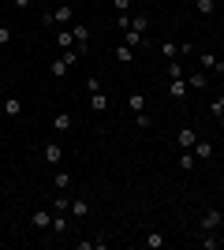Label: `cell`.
<instances>
[{"instance_id": "cell-33", "label": "cell", "mask_w": 224, "mask_h": 250, "mask_svg": "<svg viewBox=\"0 0 224 250\" xmlns=\"http://www.w3.org/2000/svg\"><path fill=\"white\" fill-rule=\"evenodd\" d=\"M149 124H153V120H146V112H139V116H135V127H139V131H146Z\"/></svg>"}, {"instance_id": "cell-34", "label": "cell", "mask_w": 224, "mask_h": 250, "mask_svg": "<svg viewBox=\"0 0 224 250\" xmlns=\"http://www.w3.org/2000/svg\"><path fill=\"white\" fill-rule=\"evenodd\" d=\"M86 90H90V94H94V90H101V79H97V75H90V79H86Z\"/></svg>"}, {"instance_id": "cell-23", "label": "cell", "mask_w": 224, "mask_h": 250, "mask_svg": "<svg viewBox=\"0 0 224 250\" xmlns=\"http://www.w3.org/2000/svg\"><path fill=\"white\" fill-rule=\"evenodd\" d=\"M194 8H198V15H213V11H217V0H194Z\"/></svg>"}, {"instance_id": "cell-15", "label": "cell", "mask_w": 224, "mask_h": 250, "mask_svg": "<svg viewBox=\"0 0 224 250\" xmlns=\"http://www.w3.org/2000/svg\"><path fill=\"white\" fill-rule=\"evenodd\" d=\"M191 149H194V157H198V161H209V157H213V153H217V149H213V146H209V142H205V138H198V142H194V146H191Z\"/></svg>"}, {"instance_id": "cell-36", "label": "cell", "mask_w": 224, "mask_h": 250, "mask_svg": "<svg viewBox=\"0 0 224 250\" xmlns=\"http://www.w3.org/2000/svg\"><path fill=\"white\" fill-rule=\"evenodd\" d=\"M11 4H15V8H19V11H22V8H30L34 0H11Z\"/></svg>"}, {"instance_id": "cell-29", "label": "cell", "mask_w": 224, "mask_h": 250, "mask_svg": "<svg viewBox=\"0 0 224 250\" xmlns=\"http://www.w3.org/2000/svg\"><path fill=\"white\" fill-rule=\"evenodd\" d=\"M116 30H131V15L127 11H116Z\"/></svg>"}, {"instance_id": "cell-30", "label": "cell", "mask_w": 224, "mask_h": 250, "mask_svg": "<svg viewBox=\"0 0 224 250\" xmlns=\"http://www.w3.org/2000/svg\"><path fill=\"white\" fill-rule=\"evenodd\" d=\"M11 38H15V34H11V26H0V49H8Z\"/></svg>"}, {"instance_id": "cell-5", "label": "cell", "mask_w": 224, "mask_h": 250, "mask_svg": "<svg viewBox=\"0 0 224 250\" xmlns=\"http://www.w3.org/2000/svg\"><path fill=\"white\" fill-rule=\"evenodd\" d=\"M71 34H75V49H79V52L90 49V26H82V22H71Z\"/></svg>"}, {"instance_id": "cell-28", "label": "cell", "mask_w": 224, "mask_h": 250, "mask_svg": "<svg viewBox=\"0 0 224 250\" xmlns=\"http://www.w3.org/2000/svg\"><path fill=\"white\" fill-rule=\"evenodd\" d=\"M67 209H71V198H64V194L53 198V213H67Z\"/></svg>"}, {"instance_id": "cell-7", "label": "cell", "mask_w": 224, "mask_h": 250, "mask_svg": "<svg viewBox=\"0 0 224 250\" xmlns=\"http://www.w3.org/2000/svg\"><path fill=\"white\" fill-rule=\"evenodd\" d=\"M198 63H202L205 71H217V75H224V60H221V56H213V52H202V56H198Z\"/></svg>"}, {"instance_id": "cell-14", "label": "cell", "mask_w": 224, "mask_h": 250, "mask_svg": "<svg viewBox=\"0 0 224 250\" xmlns=\"http://www.w3.org/2000/svg\"><path fill=\"white\" fill-rule=\"evenodd\" d=\"M71 124H75L71 112H56V116H53V127L60 131V135H64V131H71Z\"/></svg>"}, {"instance_id": "cell-22", "label": "cell", "mask_w": 224, "mask_h": 250, "mask_svg": "<svg viewBox=\"0 0 224 250\" xmlns=\"http://www.w3.org/2000/svg\"><path fill=\"white\" fill-rule=\"evenodd\" d=\"M194 165H198V157H194V149H183V153H180V168H183V172H191Z\"/></svg>"}, {"instance_id": "cell-35", "label": "cell", "mask_w": 224, "mask_h": 250, "mask_svg": "<svg viewBox=\"0 0 224 250\" xmlns=\"http://www.w3.org/2000/svg\"><path fill=\"white\" fill-rule=\"evenodd\" d=\"M112 4H116V11H127L131 8V0H112Z\"/></svg>"}, {"instance_id": "cell-31", "label": "cell", "mask_w": 224, "mask_h": 250, "mask_svg": "<svg viewBox=\"0 0 224 250\" xmlns=\"http://www.w3.org/2000/svg\"><path fill=\"white\" fill-rule=\"evenodd\" d=\"M168 79H183V67L176 60H168Z\"/></svg>"}, {"instance_id": "cell-37", "label": "cell", "mask_w": 224, "mask_h": 250, "mask_svg": "<svg viewBox=\"0 0 224 250\" xmlns=\"http://www.w3.org/2000/svg\"><path fill=\"white\" fill-rule=\"evenodd\" d=\"M0 138H4V120H0Z\"/></svg>"}, {"instance_id": "cell-32", "label": "cell", "mask_w": 224, "mask_h": 250, "mask_svg": "<svg viewBox=\"0 0 224 250\" xmlns=\"http://www.w3.org/2000/svg\"><path fill=\"white\" fill-rule=\"evenodd\" d=\"M202 247H205V250H217V247H221V239H213V235L205 231V235H202Z\"/></svg>"}, {"instance_id": "cell-20", "label": "cell", "mask_w": 224, "mask_h": 250, "mask_svg": "<svg viewBox=\"0 0 224 250\" xmlns=\"http://www.w3.org/2000/svg\"><path fill=\"white\" fill-rule=\"evenodd\" d=\"M168 90H172V97H187V94H191L187 79H172V86H168Z\"/></svg>"}, {"instance_id": "cell-27", "label": "cell", "mask_w": 224, "mask_h": 250, "mask_svg": "<svg viewBox=\"0 0 224 250\" xmlns=\"http://www.w3.org/2000/svg\"><path fill=\"white\" fill-rule=\"evenodd\" d=\"M116 60H120V63H131V60H135V49H127V45H116Z\"/></svg>"}, {"instance_id": "cell-21", "label": "cell", "mask_w": 224, "mask_h": 250, "mask_svg": "<svg viewBox=\"0 0 224 250\" xmlns=\"http://www.w3.org/2000/svg\"><path fill=\"white\" fill-rule=\"evenodd\" d=\"M86 213H90V206H86L82 198H75V202H71V209H67V217H79V220H82Z\"/></svg>"}, {"instance_id": "cell-24", "label": "cell", "mask_w": 224, "mask_h": 250, "mask_svg": "<svg viewBox=\"0 0 224 250\" xmlns=\"http://www.w3.org/2000/svg\"><path fill=\"white\" fill-rule=\"evenodd\" d=\"M53 183H56V187H60V190H67V187H71V172H60V168H56Z\"/></svg>"}, {"instance_id": "cell-11", "label": "cell", "mask_w": 224, "mask_h": 250, "mask_svg": "<svg viewBox=\"0 0 224 250\" xmlns=\"http://www.w3.org/2000/svg\"><path fill=\"white\" fill-rule=\"evenodd\" d=\"M123 45H127V49H146V34H139V30H123Z\"/></svg>"}, {"instance_id": "cell-2", "label": "cell", "mask_w": 224, "mask_h": 250, "mask_svg": "<svg viewBox=\"0 0 224 250\" xmlns=\"http://www.w3.org/2000/svg\"><path fill=\"white\" fill-rule=\"evenodd\" d=\"M41 22H45V26H71V22H75V8H71V4L49 8V11L41 15Z\"/></svg>"}, {"instance_id": "cell-9", "label": "cell", "mask_w": 224, "mask_h": 250, "mask_svg": "<svg viewBox=\"0 0 224 250\" xmlns=\"http://www.w3.org/2000/svg\"><path fill=\"white\" fill-rule=\"evenodd\" d=\"M0 112L8 116V120H15V116H22V101H19V97H4V104H0Z\"/></svg>"}, {"instance_id": "cell-17", "label": "cell", "mask_w": 224, "mask_h": 250, "mask_svg": "<svg viewBox=\"0 0 224 250\" xmlns=\"http://www.w3.org/2000/svg\"><path fill=\"white\" fill-rule=\"evenodd\" d=\"M127 108H131L135 116L146 112V94H139V90H135V94H127Z\"/></svg>"}, {"instance_id": "cell-25", "label": "cell", "mask_w": 224, "mask_h": 250, "mask_svg": "<svg viewBox=\"0 0 224 250\" xmlns=\"http://www.w3.org/2000/svg\"><path fill=\"white\" fill-rule=\"evenodd\" d=\"M213 116H217V124L224 127V94H217V97H213Z\"/></svg>"}, {"instance_id": "cell-13", "label": "cell", "mask_w": 224, "mask_h": 250, "mask_svg": "<svg viewBox=\"0 0 224 250\" xmlns=\"http://www.w3.org/2000/svg\"><path fill=\"white\" fill-rule=\"evenodd\" d=\"M56 49H75V34H71V26L56 30Z\"/></svg>"}, {"instance_id": "cell-3", "label": "cell", "mask_w": 224, "mask_h": 250, "mask_svg": "<svg viewBox=\"0 0 224 250\" xmlns=\"http://www.w3.org/2000/svg\"><path fill=\"white\" fill-rule=\"evenodd\" d=\"M30 228H34V231L53 228V209H34V213H30Z\"/></svg>"}, {"instance_id": "cell-6", "label": "cell", "mask_w": 224, "mask_h": 250, "mask_svg": "<svg viewBox=\"0 0 224 250\" xmlns=\"http://www.w3.org/2000/svg\"><path fill=\"white\" fill-rule=\"evenodd\" d=\"M221 224H224V213H221V209H205V213H202V231H217Z\"/></svg>"}, {"instance_id": "cell-18", "label": "cell", "mask_w": 224, "mask_h": 250, "mask_svg": "<svg viewBox=\"0 0 224 250\" xmlns=\"http://www.w3.org/2000/svg\"><path fill=\"white\" fill-rule=\"evenodd\" d=\"M183 79H187V86H191V90H205V86H209V79H205V71H194V75H183Z\"/></svg>"}, {"instance_id": "cell-19", "label": "cell", "mask_w": 224, "mask_h": 250, "mask_svg": "<svg viewBox=\"0 0 224 250\" xmlns=\"http://www.w3.org/2000/svg\"><path fill=\"white\" fill-rule=\"evenodd\" d=\"M53 235H67V213H53Z\"/></svg>"}, {"instance_id": "cell-8", "label": "cell", "mask_w": 224, "mask_h": 250, "mask_svg": "<svg viewBox=\"0 0 224 250\" xmlns=\"http://www.w3.org/2000/svg\"><path fill=\"white\" fill-rule=\"evenodd\" d=\"M194 142H198V131H194V127H183L180 135H176V146L180 149H191Z\"/></svg>"}, {"instance_id": "cell-1", "label": "cell", "mask_w": 224, "mask_h": 250, "mask_svg": "<svg viewBox=\"0 0 224 250\" xmlns=\"http://www.w3.org/2000/svg\"><path fill=\"white\" fill-rule=\"evenodd\" d=\"M79 56H82L79 49H60V52H56V60L49 63V75H53V79H67V71L79 63Z\"/></svg>"}, {"instance_id": "cell-10", "label": "cell", "mask_w": 224, "mask_h": 250, "mask_svg": "<svg viewBox=\"0 0 224 250\" xmlns=\"http://www.w3.org/2000/svg\"><path fill=\"white\" fill-rule=\"evenodd\" d=\"M187 52H191V45H176V42H161V56H187Z\"/></svg>"}, {"instance_id": "cell-16", "label": "cell", "mask_w": 224, "mask_h": 250, "mask_svg": "<svg viewBox=\"0 0 224 250\" xmlns=\"http://www.w3.org/2000/svg\"><path fill=\"white\" fill-rule=\"evenodd\" d=\"M90 108H94V112H105L108 108V94L105 90H94V94H90Z\"/></svg>"}, {"instance_id": "cell-26", "label": "cell", "mask_w": 224, "mask_h": 250, "mask_svg": "<svg viewBox=\"0 0 224 250\" xmlns=\"http://www.w3.org/2000/svg\"><path fill=\"white\" fill-rule=\"evenodd\" d=\"M131 30L146 34V30H149V15H135V19H131Z\"/></svg>"}, {"instance_id": "cell-4", "label": "cell", "mask_w": 224, "mask_h": 250, "mask_svg": "<svg viewBox=\"0 0 224 250\" xmlns=\"http://www.w3.org/2000/svg\"><path fill=\"white\" fill-rule=\"evenodd\" d=\"M41 161L49 168H60V161H64V146H56V142H49V146L41 149Z\"/></svg>"}, {"instance_id": "cell-12", "label": "cell", "mask_w": 224, "mask_h": 250, "mask_svg": "<svg viewBox=\"0 0 224 250\" xmlns=\"http://www.w3.org/2000/svg\"><path fill=\"white\" fill-rule=\"evenodd\" d=\"M142 243H146V250H164V235H161V231H146V235H142Z\"/></svg>"}]
</instances>
